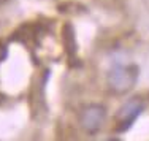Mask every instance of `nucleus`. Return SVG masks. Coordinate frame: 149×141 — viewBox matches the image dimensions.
<instances>
[{
  "mask_svg": "<svg viewBox=\"0 0 149 141\" xmlns=\"http://www.w3.org/2000/svg\"><path fill=\"white\" fill-rule=\"evenodd\" d=\"M140 76L138 67L130 65H114L106 75V87L114 95H125L135 87Z\"/></svg>",
  "mask_w": 149,
  "mask_h": 141,
  "instance_id": "f257e3e1",
  "label": "nucleus"
},
{
  "mask_svg": "<svg viewBox=\"0 0 149 141\" xmlns=\"http://www.w3.org/2000/svg\"><path fill=\"white\" fill-rule=\"evenodd\" d=\"M144 111V101L140 97H132L120 105L114 116V132L125 133Z\"/></svg>",
  "mask_w": 149,
  "mask_h": 141,
  "instance_id": "f03ea898",
  "label": "nucleus"
},
{
  "mask_svg": "<svg viewBox=\"0 0 149 141\" xmlns=\"http://www.w3.org/2000/svg\"><path fill=\"white\" fill-rule=\"evenodd\" d=\"M105 119H106V108L103 105H97V103L84 106L78 114V122H79L81 130L87 135H95V133L100 132V128L105 124Z\"/></svg>",
  "mask_w": 149,
  "mask_h": 141,
  "instance_id": "7ed1b4c3",
  "label": "nucleus"
},
{
  "mask_svg": "<svg viewBox=\"0 0 149 141\" xmlns=\"http://www.w3.org/2000/svg\"><path fill=\"white\" fill-rule=\"evenodd\" d=\"M60 38H62V46L67 54L70 63H74L78 60V38H76V30H74L72 22H65L62 26L60 32Z\"/></svg>",
  "mask_w": 149,
  "mask_h": 141,
  "instance_id": "20e7f679",
  "label": "nucleus"
},
{
  "mask_svg": "<svg viewBox=\"0 0 149 141\" xmlns=\"http://www.w3.org/2000/svg\"><path fill=\"white\" fill-rule=\"evenodd\" d=\"M48 70L43 76H38L33 81L30 87V108L33 110V114L38 111H43V108H46L45 103V87H46V79H48Z\"/></svg>",
  "mask_w": 149,
  "mask_h": 141,
  "instance_id": "39448f33",
  "label": "nucleus"
}]
</instances>
